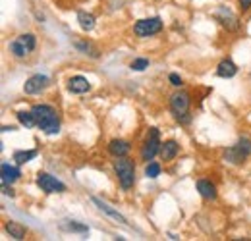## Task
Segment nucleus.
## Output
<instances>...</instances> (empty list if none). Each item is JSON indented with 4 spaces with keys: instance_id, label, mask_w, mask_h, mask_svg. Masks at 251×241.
I'll return each mask as SVG.
<instances>
[{
    "instance_id": "f257e3e1",
    "label": "nucleus",
    "mask_w": 251,
    "mask_h": 241,
    "mask_svg": "<svg viewBox=\"0 0 251 241\" xmlns=\"http://www.w3.org/2000/svg\"><path fill=\"white\" fill-rule=\"evenodd\" d=\"M33 116L37 120V125L47 133V135H56L60 131V120L58 114L52 106L49 104H35L31 108Z\"/></svg>"
},
{
    "instance_id": "f03ea898",
    "label": "nucleus",
    "mask_w": 251,
    "mask_h": 241,
    "mask_svg": "<svg viewBox=\"0 0 251 241\" xmlns=\"http://www.w3.org/2000/svg\"><path fill=\"white\" fill-rule=\"evenodd\" d=\"M114 172H116L118 183H120V187L124 191L133 187V183H135V166H133V162L129 158L122 156L120 160H116L114 162Z\"/></svg>"
},
{
    "instance_id": "7ed1b4c3",
    "label": "nucleus",
    "mask_w": 251,
    "mask_h": 241,
    "mask_svg": "<svg viewBox=\"0 0 251 241\" xmlns=\"http://www.w3.org/2000/svg\"><path fill=\"white\" fill-rule=\"evenodd\" d=\"M189 104H191V98L186 91H178L170 96V110H172L174 118L182 123L189 121Z\"/></svg>"
},
{
    "instance_id": "20e7f679",
    "label": "nucleus",
    "mask_w": 251,
    "mask_h": 241,
    "mask_svg": "<svg viewBox=\"0 0 251 241\" xmlns=\"http://www.w3.org/2000/svg\"><path fill=\"white\" fill-rule=\"evenodd\" d=\"M35 47H37V37L33 35V33H24V35H20V37H16L12 43H10V52H12V56L14 58H25L29 52L35 50Z\"/></svg>"
},
{
    "instance_id": "39448f33",
    "label": "nucleus",
    "mask_w": 251,
    "mask_h": 241,
    "mask_svg": "<svg viewBox=\"0 0 251 241\" xmlns=\"http://www.w3.org/2000/svg\"><path fill=\"white\" fill-rule=\"evenodd\" d=\"M251 152V141L250 139H240L236 145L224 151V160L230 164H242Z\"/></svg>"
},
{
    "instance_id": "423d86ee",
    "label": "nucleus",
    "mask_w": 251,
    "mask_h": 241,
    "mask_svg": "<svg viewBox=\"0 0 251 241\" xmlns=\"http://www.w3.org/2000/svg\"><path fill=\"white\" fill-rule=\"evenodd\" d=\"M160 133H158L157 127H151L149 129V133H147V137H145V141H143V147H141V158L145 160V162H149V160H153L155 158V154L160 152Z\"/></svg>"
},
{
    "instance_id": "0eeeda50",
    "label": "nucleus",
    "mask_w": 251,
    "mask_h": 241,
    "mask_svg": "<svg viewBox=\"0 0 251 241\" xmlns=\"http://www.w3.org/2000/svg\"><path fill=\"white\" fill-rule=\"evenodd\" d=\"M162 31V20L155 16V18H147V20H139L135 25H133V33L137 37H153Z\"/></svg>"
},
{
    "instance_id": "6e6552de",
    "label": "nucleus",
    "mask_w": 251,
    "mask_h": 241,
    "mask_svg": "<svg viewBox=\"0 0 251 241\" xmlns=\"http://www.w3.org/2000/svg\"><path fill=\"white\" fill-rule=\"evenodd\" d=\"M37 185L45 191V193H64L66 185L60 180H56L54 176L47 174V172H39L37 174Z\"/></svg>"
},
{
    "instance_id": "1a4fd4ad",
    "label": "nucleus",
    "mask_w": 251,
    "mask_h": 241,
    "mask_svg": "<svg viewBox=\"0 0 251 241\" xmlns=\"http://www.w3.org/2000/svg\"><path fill=\"white\" fill-rule=\"evenodd\" d=\"M49 83H50V79H49L47 75L35 73V75H31V77L24 83V91H25L27 95H37V93H41L43 89H47Z\"/></svg>"
},
{
    "instance_id": "9d476101",
    "label": "nucleus",
    "mask_w": 251,
    "mask_h": 241,
    "mask_svg": "<svg viewBox=\"0 0 251 241\" xmlns=\"http://www.w3.org/2000/svg\"><path fill=\"white\" fill-rule=\"evenodd\" d=\"M68 91L74 93V95H83V93L91 91V83L83 75H74V77L68 79Z\"/></svg>"
},
{
    "instance_id": "9b49d317",
    "label": "nucleus",
    "mask_w": 251,
    "mask_h": 241,
    "mask_svg": "<svg viewBox=\"0 0 251 241\" xmlns=\"http://www.w3.org/2000/svg\"><path fill=\"white\" fill-rule=\"evenodd\" d=\"M217 20H219L226 29H230V31H236L238 27H240L238 18H236L228 8H219V12H217Z\"/></svg>"
},
{
    "instance_id": "f8f14e48",
    "label": "nucleus",
    "mask_w": 251,
    "mask_h": 241,
    "mask_svg": "<svg viewBox=\"0 0 251 241\" xmlns=\"http://www.w3.org/2000/svg\"><path fill=\"white\" fill-rule=\"evenodd\" d=\"M131 151V145L124 141V139H112L110 143H108V152L112 154V156H116V158H122L126 156L127 152Z\"/></svg>"
},
{
    "instance_id": "ddd939ff",
    "label": "nucleus",
    "mask_w": 251,
    "mask_h": 241,
    "mask_svg": "<svg viewBox=\"0 0 251 241\" xmlns=\"http://www.w3.org/2000/svg\"><path fill=\"white\" fill-rule=\"evenodd\" d=\"M197 191H199V195H201L203 199H207V201L217 199V187H215V183H213V181L199 180L197 181Z\"/></svg>"
},
{
    "instance_id": "4468645a",
    "label": "nucleus",
    "mask_w": 251,
    "mask_h": 241,
    "mask_svg": "<svg viewBox=\"0 0 251 241\" xmlns=\"http://www.w3.org/2000/svg\"><path fill=\"white\" fill-rule=\"evenodd\" d=\"M236 73H238V66L230 60V58H224V60L217 66V75H219V77H226V79H228V77H234Z\"/></svg>"
},
{
    "instance_id": "2eb2a0df",
    "label": "nucleus",
    "mask_w": 251,
    "mask_h": 241,
    "mask_svg": "<svg viewBox=\"0 0 251 241\" xmlns=\"http://www.w3.org/2000/svg\"><path fill=\"white\" fill-rule=\"evenodd\" d=\"M0 172H2V183H6V185H12L16 180H20V176H22V172L18 170V168H14V166H10V164H2V168H0Z\"/></svg>"
},
{
    "instance_id": "dca6fc26",
    "label": "nucleus",
    "mask_w": 251,
    "mask_h": 241,
    "mask_svg": "<svg viewBox=\"0 0 251 241\" xmlns=\"http://www.w3.org/2000/svg\"><path fill=\"white\" fill-rule=\"evenodd\" d=\"M178 151H180V145H178L174 139L164 141V143L160 145V156H162V160H172V158H176Z\"/></svg>"
},
{
    "instance_id": "f3484780",
    "label": "nucleus",
    "mask_w": 251,
    "mask_h": 241,
    "mask_svg": "<svg viewBox=\"0 0 251 241\" xmlns=\"http://www.w3.org/2000/svg\"><path fill=\"white\" fill-rule=\"evenodd\" d=\"M91 201H93L95 205H97V209H99V211L106 212V214H108V216H112V218H114V220H118V222H122V224H127V222H126V218H124V216H122V214H120V212H118V211H114V209H112V207H108V205H106V203H102V201H100V199H97V197H93V199H91Z\"/></svg>"
},
{
    "instance_id": "a211bd4d",
    "label": "nucleus",
    "mask_w": 251,
    "mask_h": 241,
    "mask_svg": "<svg viewBox=\"0 0 251 241\" xmlns=\"http://www.w3.org/2000/svg\"><path fill=\"white\" fill-rule=\"evenodd\" d=\"M6 232L10 234V238H14V240H24L25 238V228L24 226H20L18 222H6Z\"/></svg>"
},
{
    "instance_id": "6ab92c4d",
    "label": "nucleus",
    "mask_w": 251,
    "mask_h": 241,
    "mask_svg": "<svg viewBox=\"0 0 251 241\" xmlns=\"http://www.w3.org/2000/svg\"><path fill=\"white\" fill-rule=\"evenodd\" d=\"M77 22H79V27L83 31H91L95 27V16L89 12H79L77 14Z\"/></svg>"
},
{
    "instance_id": "aec40b11",
    "label": "nucleus",
    "mask_w": 251,
    "mask_h": 241,
    "mask_svg": "<svg viewBox=\"0 0 251 241\" xmlns=\"http://www.w3.org/2000/svg\"><path fill=\"white\" fill-rule=\"evenodd\" d=\"M16 116H18V121H20L22 125H25V127H35V125H37V120H35V116H33L31 110H29V112L20 110Z\"/></svg>"
},
{
    "instance_id": "412c9836",
    "label": "nucleus",
    "mask_w": 251,
    "mask_h": 241,
    "mask_svg": "<svg viewBox=\"0 0 251 241\" xmlns=\"http://www.w3.org/2000/svg\"><path fill=\"white\" fill-rule=\"evenodd\" d=\"M74 47H75L79 52L89 54V56H93V58H97V56H99V52L95 50V47L91 45V43H85V41H74Z\"/></svg>"
},
{
    "instance_id": "4be33fe9",
    "label": "nucleus",
    "mask_w": 251,
    "mask_h": 241,
    "mask_svg": "<svg viewBox=\"0 0 251 241\" xmlns=\"http://www.w3.org/2000/svg\"><path fill=\"white\" fill-rule=\"evenodd\" d=\"M62 230H66V232H79V234H87V232H89V228H87V226L77 224V222H70V220H64Z\"/></svg>"
},
{
    "instance_id": "5701e85b",
    "label": "nucleus",
    "mask_w": 251,
    "mask_h": 241,
    "mask_svg": "<svg viewBox=\"0 0 251 241\" xmlns=\"http://www.w3.org/2000/svg\"><path fill=\"white\" fill-rule=\"evenodd\" d=\"M37 156V151H18L14 152V160H16V164H25V162H29L31 158Z\"/></svg>"
},
{
    "instance_id": "b1692460",
    "label": "nucleus",
    "mask_w": 251,
    "mask_h": 241,
    "mask_svg": "<svg viewBox=\"0 0 251 241\" xmlns=\"http://www.w3.org/2000/svg\"><path fill=\"white\" fill-rule=\"evenodd\" d=\"M129 68H131L133 72H143L145 68H149V60H147V58H137V60H133L129 64Z\"/></svg>"
},
{
    "instance_id": "393cba45",
    "label": "nucleus",
    "mask_w": 251,
    "mask_h": 241,
    "mask_svg": "<svg viewBox=\"0 0 251 241\" xmlns=\"http://www.w3.org/2000/svg\"><path fill=\"white\" fill-rule=\"evenodd\" d=\"M158 174H160V166H158L157 162H149L147 168H145V176L147 178H157Z\"/></svg>"
},
{
    "instance_id": "a878e982",
    "label": "nucleus",
    "mask_w": 251,
    "mask_h": 241,
    "mask_svg": "<svg viewBox=\"0 0 251 241\" xmlns=\"http://www.w3.org/2000/svg\"><path fill=\"white\" fill-rule=\"evenodd\" d=\"M168 79H170V85H174V87H182V83H184L182 77H180L178 73H170Z\"/></svg>"
},
{
    "instance_id": "bb28decb",
    "label": "nucleus",
    "mask_w": 251,
    "mask_h": 241,
    "mask_svg": "<svg viewBox=\"0 0 251 241\" xmlns=\"http://www.w3.org/2000/svg\"><path fill=\"white\" fill-rule=\"evenodd\" d=\"M238 2H240L242 12H250L251 10V0H238Z\"/></svg>"
}]
</instances>
